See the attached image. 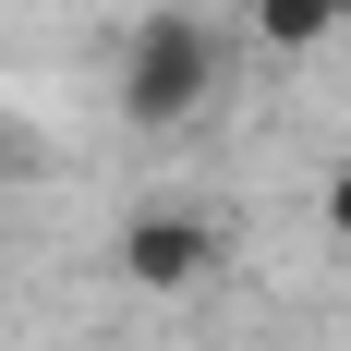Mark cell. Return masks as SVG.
Wrapping results in <instances>:
<instances>
[{
	"mask_svg": "<svg viewBox=\"0 0 351 351\" xmlns=\"http://www.w3.org/2000/svg\"><path fill=\"white\" fill-rule=\"evenodd\" d=\"M315 206H327V243L351 254V158H339V170H327V194H315Z\"/></svg>",
	"mask_w": 351,
	"mask_h": 351,
	"instance_id": "277c9868",
	"label": "cell"
},
{
	"mask_svg": "<svg viewBox=\"0 0 351 351\" xmlns=\"http://www.w3.org/2000/svg\"><path fill=\"white\" fill-rule=\"evenodd\" d=\"M109 267H121L134 291H158V303H170V291H206V279H218V218H194V206H134L121 243H109Z\"/></svg>",
	"mask_w": 351,
	"mask_h": 351,
	"instance_id": "7a4b0ae2",
	"label": "cell"
},
{
	"mask_svg": "<svg viewBox=\"0 0 351 351\" xmlns=\"http://www.w3.org/2000/svg\"><path fill=\"white\" fill-rule=\"evenodd\" d=\"M218 25L206 12H145L134 36H121V121L134 134H170V121H194L206 109V85H218Z\"/></svg>",
	"mask_w": 351,
	"mask_h": 351,
	"instance_id": "6da1fadb",
	"label": "cell"
},
{
	"mask_svg": "<svg viewBox=\"0 0 351 351\" xmlns=\"http://www.w3.org/2000/svg\"><path fill=\"white\" fill-rule=\"evenodd\" d=\"M243 36L267 49V61H303V49L351 36V0H243Z\"/></svg>",
	"mask_w": 351,
	"mask_h": 351,
	"instance_id": "3957f363",
	"label": "cell"
}]
</instances>
